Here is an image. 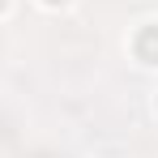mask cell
Instances as JSON below:
<instances>
[{
    "label": "cell",
    "mask_w": 158,
    "mask_h": 158,
    "mask_svg": "<svg viewBox=\"0 0 158 158\" xmlns=\"http://www.w3.org/2000/svg\"><path fill=\"white\" fill-rule=\"evenodd\" d=\"M132 47H137V56H141L145 64H158V26H145L141 34H137Z\"/></svg>",
    "instance_id": "cell-1"
},
{
    "label": "cell",
    "mask_w": 158,
    "mask_h": 158,
    "mask_svg": "<svg viewBox=\"0 0 158 158\" xmlns=\"http://www.w3.org/2000/svg\"><path fill=\"white\" fill-rule=\"evenodd\" d=\"M4 4H9V0H0V9H4Z\"/></svg>",
    "instance_id": "cell-3"
},
{
    "label": "cell",
    "mask_w": 158,
    "mask_h": 158,
    "mask_svg": "<svg viewBox=\"0 0 158 158\" xmlns=\"http://www.w3.org/2000/svg\"><path fill=\"white\" fill-rule=\"evenodd\" d=\"M43 4H64V0H43Z\"/></svg>",
    "instance_id": "cell-2"
}]
</instances>
